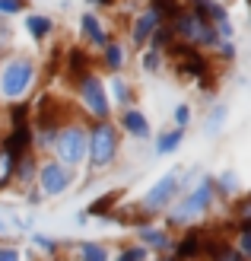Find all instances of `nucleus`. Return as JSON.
Wrapping results in <instances>:
<instances>
[{"label":"nucleus","mask_w":251,"mask_h":261,"mask_svg":"<svg viewBox=\"0 0 251 261\" xmlns=\"http://www.w3.org/2000/svg\"><path fill=\"white\" fill-rule=\"evenodd\" d=\"M38 242V249H45V252H54V239H48V236H35Z\"/></svg>","instance_id":"c756f323"},{"label":"nucleus","mask_w":251,"mask_h":261,"mask_svg":"<svg viewBox=\"0 0 251 261\" xmlns=\"http://www.w3.org/2000/svg\"><path fill=\"white\" fill-rule=\"evenodd\" d=\"M118 198V194H108V198H102V201H96V204H92L89 207V214H102V211H108V207H111V201Z\"/></svg>","instance_id":"5701e85b"},{"label":"nucleus","mask_w":251,"mask_h":261,"mask_svg":"<svg viewBox=\"0 0 251 261\" xmlns=\"http://www.w3.org/2000/svg\"><path fill=\"white\" fill-rule=\"evenodd\" d=\"M210 198H213V185H210V178H204L181 204L172 207V217H169V220H172V223H191V220H197V217L207 211Z\"/></svg>","instance_id":"f257e3e1"},{"label":"nucleus","mask_w":251,"mask_h":261,"mask_svg":"<svg viewBox=\"0 0 251 261\" xmlns=\"http://www.w3.org/2000/svg\"><path fill=\"white\" fill-rule=\"evenodd\" d=\"M143 242L153 245V249H169V236L162 229H150V226H143Z\"/></svg>","instance_id":"2eb2a0df"},{"label":"nucleus","mask_w":251,"mask_h":261,"mask_svg":"<svg viewBox=\"0 0 251 261\" xmlns=\"http://www.w3.org/2000/svg\"><path fill=\"white\" fill-rule=\"evenodd\" d=\"M178 143H181V130H169V134H162V137H159L156 150H159V153H172V150L178 147Z\"/></svg>","instance_id":"aec40b11"},{"label":"nucleus","mask_w":251,"mask_h":261,"mask_svg":"<svg viewBox=\"0 0 251 261\" xmlns=\"http://www.w3.org/2000/svg\"><path fill=\"white\" fill-rule=\"evenodd\" d=\"M105 64H108L111 70H118L124 64V48L121 45H105Z\"/></svg>","instance_id":"f3484780"},{"label":"nucleus","mask_w":251,"mask_h":261,"mask_svg":"<svg viewBox=\"0 0 251 261\" xmlns=\"http://www.w3.org/2000/svg\"><path fill=\"white\" fill-rule=\"evenodd\" d=\"M4 38H7V32H4V29H0V48H4Z\"/></svg>","instance_id":"72a5a7b5"},{"label":"nucleus","mask_w":251,"mask_h":261,"mask_svg":"<svg viewBox=\"0 0 251 261\" xmlns=\"http://www.w3.org/2000/svg\"><path fill=\"white\" fill-rule=\"evenodd\" d=\"M191 7H194V16L204 19V22H222L226 19V10H222L216 0H191Z\"/></svg>","instance_id":"1a4fd4ad"},{"label":"nucleus","mask_w":251,"mask_h":261,"mask_svg":"<svg viewBox=\"0 0 251 261\" xmlns=\"http://www.w3.org/2000/svg\"><path fill=\"white\" fill-rule=\"evenodd\" d=\"M25 25H29L32 38H45L51 32V19L48 16H29V19H25Z\"/></svg>","instance_id":"4468645a"},{"label":"nucleus","mask_w":251,"mask_h":261,"mask_svg":"<svg viewBox=\"0 0 251 261\" xmlns=\"http://www.w3.org/2000/svg\"><path fill=\"white\" fill-rule=\"evenodd\" d=\"M197 249H201V236H197V232H188L184 242L178 245V255L181 258H191V255H197Z\"/></svg>","instance_id":"a211bd4d"},{"label":"nucleus","mask_w":251,"mask_h":261,"mask_svg":"<svg viewBox=\"0 0 251 261\" xmlns=\"http://www.w3.org/2000/svg\"><path fill=\"white\" fill-rule=\"evenodd\" d=\"M38 178H42L45 194H61V191H67V185H70V172L61 163H45L42 169H38Z\"/></svg>","instance_id":"6e6552de"},{"label":"nucleus","mask_w":251,"mask_h":261,"mask_svg":"<svg viewBox=\"0 0 251 261\" xmlns=\"http://www.w3.org/2000/svg\"><path fill=\"white\" fill-rule=\"evenodd\" d=\"M156 25H159V16H156L153 10L140 13V19H137V25H134V45H147V38L156 32Z\"/></svg>","instance_id":"9d476101"},{"label":"nucleus","mask_w":251,"mask_h":261,"mask_svg":"<svg viewBox=\"0 0 251 261\" xmlns=\"http://www.w3.org/2000/svg\"><path fill=\"white\" fill-rule=\"evenodd\" d=\"M32 76H35V67L29 61H10L4 67V73H0V93L10 96V99L22 96L25 89H29Z\"/></svg>","instance_id":"f03ea898"},{"label":"nucleus","mask_w":251,"mask_h":261,"mask_svg":"<svg viewBox=\"0 0 251 261\" xmlns=\"http://www.w3.org/2000/svg\"><path fill=\"white\" fill-rule=\"evenodd\" d=\"M111 89H115V99H121V102L127 99V86H124L121 80H115V83H111Z\"/></svg>","instance_id":"cd10ccee"},{"label":"nucleus","mask_w":251,"mask_h":261,"mask_svg":"<svg viewBox=\"0 0 251 261\" xmlns=\"http://www.w3.org/2000/svg\"><path fill=\"white\" fill-rule=\"evenodd\" d=\"M178 185H181V178H178V172H169V175H162L156 185L150 188V194L143 198V207L147 211H159V207H165L172 198H175V191H178Z\"/></svg>","instance_id":"423d86ee"},{"label":"nucleus","mask_w":251,"mask_h":261,"mask_svg":"<svg viewBox=\"0 0 251 261\" xmlns=\"http://www.w3.org/2000/svg\"><path fill=\"white\" fill-rule=\"evenodd\" d=\"M70 73L73 76H83V70H86V55H83V51H70Z\"/></svg>","instance_id":"4be33fe9"},{"label":"nucleus","mask_w":251,"mask_h":261,"mask_svg":"<svg viewBox=\"0 0 251 261\" xmlns=\"http://www.w3.org/2000/svg\"><path fill=\"white\" fill-rule=\"evenodd\" d=\"M143 67H147V70H159V55H156V51L143 55Z\"/></svg>","instance_id":"393cba45"},{"label":"nucleus","mask_w":251,"mask_h":261,"mask_svg":"<svg viewBox=\"0 0 251 261\" xmlns=\"http://www.w3.org/2000/svg\"><path fill=\"white\" fill-rule=\"evenodd\" d=\"M19 10V0H0V13H16Z\"/></svg>","instance_id":"c85d7f7f"},{"label":"nucleus","mask_w":251,"mask_h":261,"mask_svg":"<svg viewBox=\"0 0 251 261\" xmlns=\"http://www.w3.org/2000/svg\"><path fill=\"white\" fill-rule=\"evenodd\" d=\"M29 166H32L29 160H22V166H19V175H22V178H29V175H32V169H29Z\"/></svg>","instance_id":"473e14b6"},{"label":"nucleus","mask_w":251,"mask_h":261,"mask_svg":"<svg viewBox=\"0 0 251 261\" xmlns=\"http://www.w3.org/2000/svg\"><path fill=\"white\" fill-rule=\"evenodd\" d=\"M25 147H29V130H25V124H16L13 127V134L7 137V143H4V150L16 160L19 153H25Z\"/></svg>","instance_id":"9b49d317"},{"label":"nucleus","mask_w":251,"mask_h":261,"mask_svg":"<svg viewBox=\"0 0 251 261\" xmlns=\"http://www.w3.org/2000/svg\"><path fill=\"white\" fill-rule=\"evenodd\" d=\"M0 261H19L16 249H0Z\"/></svg>","instance_id":"7c9ffc66"},{"label":"nucleus","mask_w":251,"mask_h":261,"mask_svg":"<svg viewBox=\"0 0 251 261\" xmlns=\"http://www.w3.org/2000/svg\"><path fill=\"white\" fill-rule=\"evenodd\" d=\"M143 255H147V249H130V252H124L118 261H143Z\"/></svg>","instance_id":"a878e982"},{"label":"nucleus","mask_w":251,"mask_h":261,"mask_svg":"<svg viewBox=\"0 0 251 261\" xmlns=\"http://www.w3.org/2000/svg\"><path fill=\"white\" fill-rule=\"evenodd\" d=\"M242 245H239V249H242V255H248L251 252V236H248V229H242V239H239Z\"/></svg>","instance_id":"2f4dec72"},{"label":"nucleus","mask_w":251,"mask_h":261,"mask_svg":"<svg viewBox=\"0 0 251 261\" xmlns=\"http://www.w3.org/2000/svg\"><path fill=\"white\" fill-rule=\"evenodd\" d=\"M80 96L89 106V112L105 121V115H108V96H105V89H102V83L96 80V76H83L80 80Z\"/></svg>","instance_id":"0eeeda50"},{"label":"nucleus","mask_w":251,"mask_h":261,"mask_svg":"<svg viewBox=\"0 0 251 261\" xmlns=\"http://www.w3.org/2000/svg\"><path fill=\"white\" fill-rule=\"evenodd\" d=\"M83 32H86V38L92 45H108V38H105V32H102V25H99V19L92 16V13H83Z\"/></svg>","instance_id":"f8f14e48"},{"label":"nucleus","mask_w":251,"mask_h":261,"mask_svg":"<svg viewBox=\"0 0 251 261\" xmlns=\"http://www.w3.org/2000/svg\"><path fill=\"white\" fill-rule=\"evenodd\" d=\"M89 150H92V166H108L118 153V130L108 121H99L89 137Z\"/></svg>","instance_id":"7ed1b4c3"},{"label":"nucleus","mask_w":251,"mask_h":261,"mask_svg":"<svg viewBox=\"0 0 251 261\" xmlns=\"http://www.w3.org/2000/svg\"><path fill=\"white\" fill-rule=\"evenodd\" d=\"M124 130H130L134 137H147L150 134V124H147V118H143L140 112H124Z\"/></svg>","instance_id":"ddd939ff"},{"label":"nucleus","mask_w":251,"mask_h":261,"mask_svg":"<svg viewBox=\"0 0 251 261\" xmlns=\"http://www.w3.org/2000/svg\"><path fill=\"white\" fill-rule=\"evenodd\" d=\"M188 118H191V109H188V106H178V109H175V121H178V127L188 124Z\"/></svg>","instance_id":"b1692460"},{"label":"nucleus","mask_w":251,"mask_h":261,"mask_svg":"<svg viewBox=\"0 0 251 261\" xmlns=\"http://www.w3.org/2000/svg\"><path fill=\"white\" fill-rule=\"evenodd\" d=\"M13 163H16V160H13V156H10L4 147H0V188L10 181V175H13Z\"/></svg>","instance_id":"412c9836"},{"label":"nucleus","mask_w":251,"mask_h":261,"mask_svg":"<svg viewBox=\"0 0 251 261\" xmlns=\"http://www.w3.org/2000/svg\"><path fill=\"white\" fill-rule=\"evenodd\" d=\"M80 255H83V261H108V258H105V249L96 245V242H83L80 245Z\"/></svg>","instance_id":"6ab92c4d"},{"label":"nucleus","mask_w":251,"mask_h":261,"mask_svg":"<svg viewBox=\"0 0 251 261\" xmlns=\"http://www.w3.org/2000/svg\"><path fill=\"white\" fill-rule=\"evenodd\" d=\"M175 29H178V35L181 38H188L191 45H213L216 42V29L210 22H204V19H197L194 13H178L175 19Z\"/></svg>","instance_id":"20e7f679"},{"label":"nucleus","mask_w":251,"mask_h":261,"mask_svg":"<svg viewBox=\"0 0 251 261\" xmlns=\"http://www.w3.org/2000/svg\"><path fill=\"white\" fill-rule=\"evenodd\" d=\"M222 115H226V109H222V106H219V109H213V118H210V124H207V130H210V134H213V130H216V124L222 121Z\"/></svg>","instance_id":"bb28decb"},{"label":"nucleus","mask_w":251,"mask_h":261,"mask_svg":"<svg viewBox=\"0 0 251 261\" xmlns=\"http://www.w3.org/2000/svg\"><path fill=\"white\" fill-rule=\"evenodd\" d=\"M153 13H156V16H159V13H162V16L175 19L178 13H181V7L175 4V0H153Z\"/></svg>","instance_id":"dca6fc26"},{"label":"nucleus","mask_w":251,"mask_h":261,"mask_svg":"<svg viewBox=\"0 0 251 261\" xmlns=\"http://www.w3.org/2000/svg\"><path fill=\"white\" fill-rule=\"evenodd\" d=\"M0 232H7V223H4V220H0Z\"/></svg>","instance_id":"f704fd0d"},{"label":"nucleus","mask_w":251,"mask_h":261,"mask_svg":"<svg viewBox=\"0 0 251 261\" xmlns=\"http://www.w3.org/2000/svg\"><path fill=\"white\" fill-rule=\"evenodd\" d=\"M54 143H58V150H61V160L70 163V166H76V163L86 156L89 137H86V130H80V127H67Z\"/></svg>","instance_id":"39448f33"}]
</instances>
